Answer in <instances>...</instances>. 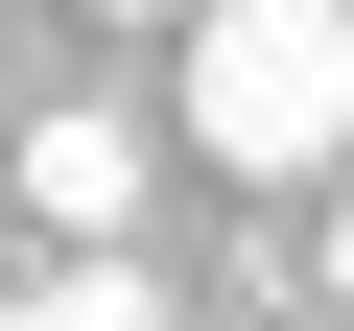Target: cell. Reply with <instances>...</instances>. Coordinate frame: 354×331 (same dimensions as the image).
I'll return each mask as SVG.
<instances>
[{
    "label": "cell",
    "mask_w": 354,
    "mask_h": 331,
    "mask_svg": "<svg viewBox=\"0 0 354 331\" xmlns=\"http://www.w3.org/2000/svg\"><path fill=\"white\" fill-rule=\"evenodd\" d=\"M189 142L236 190L354 166V0H189Z\"/></svg>",
    "instance_id": "6da1fadb"
},
{
    "label": "cell",
    "mask_w": 354,
    "mask_h": 331,
    "mask_svg": "<svg viewBox=\"0 0 354 331\" xmlns=\"http://www.w3.org/2000/svg\"><path fill=\"white\" fill-rule=\"evenodd\" d=\"M24 237H142V118H24Z\"/></svg>",
    "instance_id": "7a4b0ae2"
},
{
    "label": "cell",
    "mask_w": 354,
    "mask_h": 331,
    "mask_svg": "<svg viewBox=\"0 0 354 331\" xmlns=\"http://www.w3.org/2000/svg\"><path fill=\"white\" fill-rule=\"evenodd\" d=\"M95 24H189V0H95Z\"/></svg>",
    "instance_id": "277c9868"
},
{
    "label": "cell",
    "mask_w": 354,
    "mask_h": 331,
    "mask_svg": "<svg viewBox=\"0 0 354 331\" xmlns=\"http://www.w3.org/2000/svg\"><path fill=\"white\" fill-rule=\"evenodd\" d=\"M0 284H24V213H0Z\"/></svg>",
    "instance_id": "8992f818"
},
{
    "label": "cell",
    "mask_w": 354,
    "mask_h": 331,
    "mask_svg": "<svg viewBox=\"0 0 354 331\" xmlns=\"http://www.w3.org/2000/svg\"><path fill=\"white\" fill-rule=\"evenodd\" d=\"M0 331H165V284H142L118 237H71V260H24V284H0Z\"/></svg>",
    "instance_id": "3957f363"
},
{
    "label": "cell",
    "mask_w": 354,
    "mask_h": 331,
    "mask_svg": "<svg viewBox=\"0 0 354 331\" xmlns=\"http://www.w3.org/2000/svg\"><path fill=\"white\" fill-rule=\"evenodd\" d=\"M330 331H354V307H330Z\"/></svg>",
    "instance_id": "52a82bcc"
},
{
    "label": "cell",
    "mask_w": 354,
    "mask_h": 331,
    "mask_svg": "<svg viewBox=\"0 0 354 331\" xmlns=\"http://www.w3.org/2000/svg\"><path fill=\"white\" fill-rule=\"evenodd\" d=\"M330 307H354V213H330Z\"/></svg>",
    "instance_id": "5b68a950"
}]
</instances>
